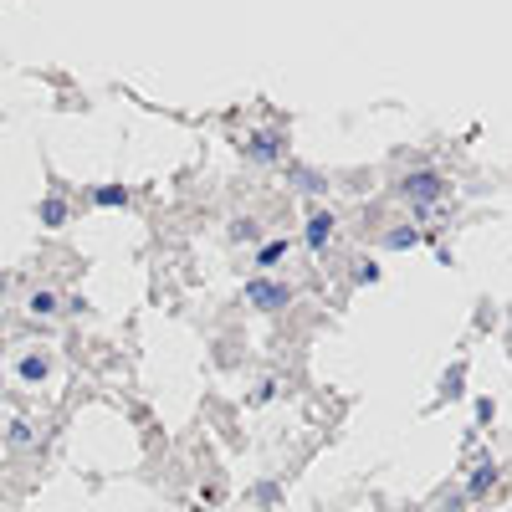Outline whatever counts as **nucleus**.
<instances>
[{
  "mask_svg": "<svg viewBox=\"0 0 512 512\" xmlns=\"http://www.w3.org/2000/svg\"><path fill=\"white\" fill-rule=\"evenodd\" d=\"M441 195H446L441 175H410V180H405V200H410V205H436Z\"/></svg>",
  "mask_w": 512,
  "mask_h": 512,
  "instance_id": "f257e3e1",
  "label": "nucleus"
},
{
  "mask_svg": "<svg viewBox=\"0 0 512 512\" xmlns=\"http://www.w3.org/2000/svg\"><path fill=\"white\" fill-rule=\"evenodd\" d=\"M246 303H256V308H282V303H287V287H282V282H251V287H246Z\"/></svg>",
  "mask_w": 512,
  "mask_h": 512,
  "instance_id": "f03ea898",
  "label": "nucleus"
},
{
  "mask_svg": "<svg viewBox=\"0 0 512 512\" xmlns=\"http://www.w3.org/2000/svg\"><path fill=\"white\" fill-rule=\"evenodd\" d=\"M328 236H333V216H313V221H308V246H313V251H323V246H328Z\"/></svg>",
  "mask_w": 512,
  "mask_h": 512,
  "instance_id": "7ed1b4c3",
  "label": "nucleus"
},
{
  "mask_svg": "<svg viewBox=\"0 0 512 512\" xmlns=\"http://www.w3.org/2000/svg\"><path fill=\"white\" fill-rule=\"evenodd\" d=\"M492 477H497V466H492V461H482V466H477V477H472V497H482V492L492 487Z\"/></svg>",
  "mask_w": 512,
  "mask_h": 512,
  "instance_id": "20e7f679",
  "label": "nucleus"
},
{
  "mask_svg": "<svg viewBox=\"0 0 512 512\" xmlns=\"http://www.w3.org/2000/svg\"><path fill=\"white\" fill-rule=\"evenodd\" d=\"M251 154H256V159H277V139H272V134H256V139H251Z\"/></svg>",
  "mask_w": 512,
  "mask_h": 512,
  "instance_id": "39448f33",
  "label": "nucleus"
},
{
  "mask_svg": "<svg viewBox=\"0 0 512 512\" xmlns=\"http://www.w3.org/2000/svg\"><path fill=\"white\" fill-rule=\"evenodd\" d=\"M62 216H67V205H62L57 195H52L47 205H41V221H47V226H62Z\"/></svg>",
  "mask_w": 512,
  "mask_h": 512,
  "instance_id": "423d86ee",
  "label": "nucleus"
},
{
  "mask_svg": "<svg viewBox=\"0 0 512 512\" xmlns=\"http://www.w3.org/2000/svg\"><path fill=\"white\" fill-rule=\"evenodd\" d=\"M31 313H36V318L57 313V297H52V292H36V297H31Z\"/></svg>",
  "mask_w": 512,
  "mask_h": 512,
  "instance_id": "0eeeda50",
  "label": "nucleus"
},
{
  "mask_svg": "<svg viewBox=\"0 0 512 512\" xmlns=\"http://www.w3.org/2000/svg\"><path fill=\"white\" fill-rule=\"evenodd\" d=\"M93 200H98V205H128V190H118V185H103Z\"/></svg>",
  "mask_w": 512,
  "mask_h": 512,
  "instance_id": "6e6552de",
  "label": "nucleus"
},
{
  "mask_svg": "<svg viewBox=\"0 0 512 512\" xmlns=\"http://www.w3.org/2000/svg\"><path fill=\"white\" fill-rule=\"evenodd\" d=\"M47 374V359H21V379H41Z\"/></svg>",
  "mask_w": 512,
  "mask_h": 512,
  "instance_id": "1a4fd4ad",
  "label": "nucleus"
},
{
  "mask_svg": "<svg viewBox=\"0 0 512 512\" xmlns=\"http://www.w3.org/2000/svg\"><path fill=\"white\" fill-rule=\"evenodd\" d=\"M282 251H287L282 241H272V246H262V267H272V262H277V256H282Z\"/></svg>",
  "mask_w": 512,
  "mask_h": 512,
  "instance_id": "9d476101",
  "label": "nucleus"
},
{
  "mask_svg": "<svg viewBox=\"0 0 512 512\" xmlns=\"http://www.w3.org/2000/svg\"><path fill=\"white\" fill-rule=\"evenodd\" d=\"M415 241H420L415 231H395V236H390V246H415Z\"/></svg>",
  "mask_w": 512,
  "mask_h": 512,
  "instance_id": "9b49d317",
  "label": "nucleus"
}]
</instances>
